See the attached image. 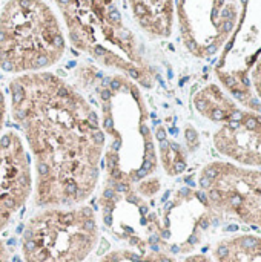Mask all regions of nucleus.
Wrapping results in <instances>:
<instances>
[{"label": "nucleus", "mask_w": 261, "mask_h": 262, "mask_svg": "<svg viewBox=\"0 0 261 262\" xmlns=\"http://www.w3.org/2000/svg\"><path fill=\"white\" fill-rule=\"evenodd\" d=\"M11 114L32 157L34 204L83 206L97 189L106 137L98 112L68 81L42 71L9 81Z\"/></svg>", "instance_id": "f257e3e1"}, {"label": "nucleus", "mask_w": 261, "mask_h": 262, "mask_svg": "<svg viewBox=\"0 0 261 262\" xmlns=\"http://www.w3.org/2000/svg\"><path fill=\"white\" fill-rule=\"evenodd\" d=\"M71 45L100 64L152 88L155 74L143 45L125 23L115 0H54Z\"/></svg>", "instance_id": "f03ea898"}, {"label": "nucleus", "mask_w": 261, "mask_h": 262, "mask_svg": "<svg viewBox=\"0 0 261 262\" xmlns=\"http://www.w3.org/2000/svg\"><path fill=\"white\" fill-rule=\"evenodd\" d=\"M77 75L85 86L91 84L95 88L102 115H108L114 121L120 123L122 127H125V130L129 129L131 126L134 127V124L137 126L149 121V112L143 100V95L138 91L137 83L128 78L126 75H103L102 71L91 64L80 66ZM100 123L106 140L111 138L109 144L105 146L108 147L105 154L108 169L106 187H111L117 183H123L128 186L137 184L134 169L131 164L132 160H135V163L138 160L143 178H149V175H152L157 169V155H149L138 149L137 140L118 130V124L112 123L111 120L102 118Z\"/></svg>", "instance_id": "7ed1b4c3"}, {"label": "nucleus", "mask_w": 261, "mask_h": 262, "mask_svg": "<svg viewBox=\"0 0 261 262\" xmlns=\"http://www.w3.org/2000/svg\"><path fill=\"white\" fill-rule=\"evenodd\" d=\"M66 37L45 0H8L0 11V69L14 74L42 72L57 64Z\"/></svg>", "instance_id": "20e7f679"}, {"label": "nucleus", "mask_w": 261, "mask_h": 262, "mask_svg": "<svg viewBox=\"0 0 261 262\" xmlns=\"http://www.w3.org/2000/svg\"><path fill=\"white\" fill-rule=\"evenodd\" d=\"M98 241L92 207L42 209L25 226L22 256L23 262H83Z\"/></svg>", "instance_id": "39448f33"}, {"label": "nucleus", "mask_w": 261, "mask_h": 262, "mask_svg": "<svg viewBox=\"0 0 261 262\" xmlns=\"http://www.w3.org/2000/svg\"><path fill=\"white\" fill-rule=\"evenodd\" d=\"M198 186L197 196L211 210L261 230V170L214 161L202 169Z\"/></svg>", "instance_id": "423d86ee"}, {"label": "nucleus", "mask_w": 261, "mask_h": 262, "mask_svg": "<svg viewBox=\"0 0 261 262\" xmlns=\"http://www.w3.org/2000/svg\"><path fill=\"white\" fill-rule=\"evenodd\" d=\"M235 8L226 0H177L180 32L188 51L211 57L228 38L235 23Z\"/></svg>", "instance_id": "0eeeda50"}, {"label": "nucleus", "mask_w": 261, "mask_h": 262, "mask_svg": "<svg viewBox=\"0 0 261 262\" xmlns=\"http://www.w3.org/2000/svg\"><path fill=\"white\" fill-rule=\"evenodd\" d=\"M32 161L22 137L8 129L0 137V232L32 193Z\"/></svg>", "instance_id": "6e6552de"}, {"label": "nucleus", "mask_w": 261, "mask_h": 262, "mask_svg": "<svg viewBox=\"0 0 261 262\" xmlns=\"http://www.w3.org/2000/svg\"><path fill=\"white\" fill-rule=\"evenodd\" d=\"M220 155L242 167L261 170V114L238 107L214 135Z\"/></svg>", "instance_id": "1a4fd4ad"}, {"label": "nucleus", "mask_w": 261, "mask_h": 262, "mask_svg": "<svg viewBox=\"0 0 261 262\" xmlns=\"http://www.w3.org/2000/svg\"><path fill=\"white\" fill-rule=\"evenodd\" d=\"M138 28L152 38H168L174 25V0H128Z\"/></svg>", "instance_id": "9d476101"}, {"label": "nucleus", "mask_w": 261, "mask_h": 262, "mask_svg": "<svg viewBox=\"0 0 261 262\" xmlns=\"http://www.w3.org/2000/svg\"><path fill=\"white\" fill-rule=\"evenodd\" d=\"M197 112L212 123L223 124L240 107L231 97H228L218 86L209 84L200 89L194 97Z\"/></svg>", "instance_id": "9b49d317"}, {"label": "nucleus", "mask_w": 261, "mask_h": 262, "mask_svg": "<svg viewBox=\"0 0 261 262\" xmlns=\"http://www.w3.org/2000/svg\"><path fill=\"white\" fill-rule=\"evenodd\" d=\"M214 262H261L260 235H235L214 249Z\"/></svg>", "instance_id": "f8f14e48"}, {"label": "nucleus", "mask_w": 261, "mask_h": 262, "mask_svg": "<svg viewBox=\"0 0 261 262\" xmlns=\"http://www.w3.org/2000/svg\"><path fill=\"white\" fill-rule=\"evenodd\" d=\"M98 262H177L175 258L157 247V244L140 243L137 250L118 249L102 256Z\"/></svg>", "instance_id": "ddd939ff"}, {"label": "nucleus", "mask_w": 261, "mask_h": 262, "mask_svg": "<svg viewBox=\"0 0 261 262\" xmlns=\"http://www.w3.org/2000/svg\"><path fill=\"white\" fill-rule=\"evenodd\" d=\"M160 155H162V166L168 175H180L186 169V155L183 149L168 141L166 138L160 141Z\"/></svg>", "instance_id": "4468645a"}, {"label": "nucleus", "mask_w": 261, "mask_h": 262, "mask_svg": "<svg viewBox=\"0 0 261 262\" xmlns=\"http://www.w3.org/2000/svg\"><path fill=\"white\" fill-rule=\"evenodd\" d=\"M138 184V192L145 196H154L160 190V181L157 178H145L137 183Z\"/></svg>", "instance_id": "2eb2a0df"}, {"label": "nucleus", "mask_w": 261, "mask_h": 262, "mask_svg": "<svg viewBox=\"0 0 261 262\" xmlns=\"http://www.w3.org/2000/svg\"><path fill=\"white\" fill-rule=\"evenodd\" d=\"M252 81H254V89H255L258 98L261 100V58L260 61L257 63L254 72H252Z\"/></svg>", "instance_id": "dca6fc26"}, {"label": "nucleus", "mask_w": 261, "mask_h": 262, "mask_svg": "<svg viewBox=\"0 0 261 262\" xmlns=\"http://www.w3.org/2000/svg\"><path fill=\"white\" fill-rule=\"evenodd\" d=\"M5 114H6V103H5V95L0 89V137H2V130L5 126Z\"/></svg>", "instance_id": "f3484780"}, {"label": "nucleus", "mask_w": 261, "mask_h": 262, "mask_svg": "<svg viewBox=\"0 0 261 262\" xmlns=\"http://www.w3.org/2000/svg\"><path fill=\"white\" fill-rule=\"evenodd\" d=\"M183 262H214V259L206 255H192V256H188Z\"/></svg>", "instance_id": "a211bd4d"}, {"label": "nucleus", "mask_w": 261, "mask_h": 262, "mask_svg": "<svg viewBox=\"0 0 261 262\" xmlns=\"http://www.w3.org/2000/svg\"><path fill=\"white\" fill-rule=\"evenodd\" d=\"M195 140H197V132H195L191 126H188V127H186V141H188L189 144H192Z\"/></svg>", "instance_id": "6ab92c4d"}, {"label": "nucleus", "mask_w": 261, "mask_h": 262, "mask_svg": "<svg viewBox=\"0 0 261 262\" xmlns=\"http://www.w3.org/2000/svg\"><path fill=\"white\" fill-rule=\"evenodd\" d=\"M0 262H9V255H8L6 246L2 243V239H0Z\"/></svg>", "instance_id": "aec40b11"}, {"label": "nucleus", "mask_w": 261, "mask_h": 262, "mask_svg": "<svg viewBox=\"0 0 261 262\" xmlns=\"http://www.w3.org/2000/svg\"><path fill=\"white\" fill-rule=\"evenodd\" d=\"M157 138H158L160 141L166 138V132H165V129H163V127H158V130H157Z\"/></svg>", "instance_id": "412c9836"}]
</instances>
